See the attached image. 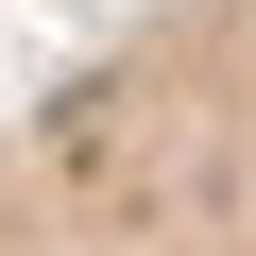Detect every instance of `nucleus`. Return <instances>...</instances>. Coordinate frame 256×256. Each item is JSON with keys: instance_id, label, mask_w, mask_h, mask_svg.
Returning a JSON list of instances; mask_svg holds the SVG:
<instances>
[{"instance_id": "obj_1", "label": "nucleus", "mask_w": 256, "mask_h": 256, "mask_svg": "<svg viewBox=\"0 0 256 256\" xmlns=\"http://www.w3.org/2000/svg\"><path fill=\"white\" fill-rule=\"evenodd\" d=\"M0 256H256V0H137L0 120Z\"/></svg>"}]
</instances>
